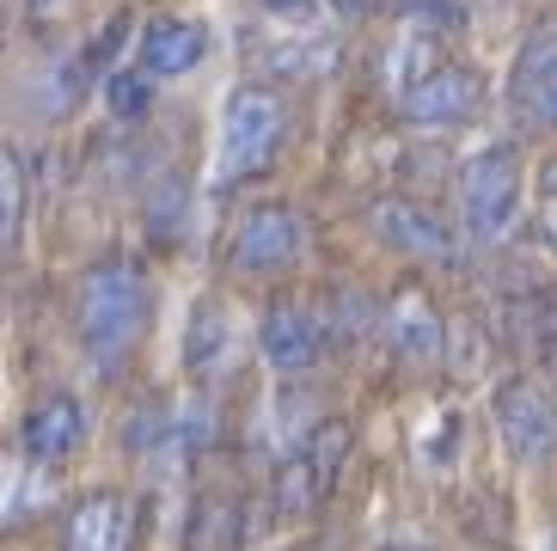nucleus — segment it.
<instances>
[{"instance_id": "22", "label": "nucleus", "mask_w": 557, "mask_h": 551, "mask_svg": "<svg viewBox=\"0 0 557 551\" xmlns=\"http://www.w3.org/2000/svg\"><path fill=\"white\" fill-rule=\"evenodd\" d=\"M263 13L288 19V25H312L319 19V0H263Z\"/></svg>"}, {"instance_id": "18", "label": "nucleus", "mask_w": 557, "mask_h": 551, "mask_svg": "<svg viewBox=\"0 0 557 551\" xmlns=\"http://www.w3.org/2000/svg\"><path fill=\"white\" fill-rule=\"evenodd\" d=\"M104 98H111V117H123V123H135V117H148V105H153V86L141 81V74H111V81H104Z\"/></svg>"}, {"instance_id": "14", "label": "nucleus", "mask_w": 557, "mask_h": 551, "mask_svg": "<svg viewBox=\"0 0 557 551\" xmlns=\"http://www.w3.org/2000/svg\"><path fill=\"white\" fill-rule=\"evenodd\" d=\"M221 350H227V313L214 307V301H202L190 313V331H184V356H190L197 374H214L221 368Z\"/></svg>"}, {"instance_id": "9", "label": "nucleus", "mask_w": 557, "mask_h": 551, "mask_svg": "<svg viewBox=\"0 0 557 551\" xmlns=\"http://www.w3.org/2000/svg\"><path fill=\"white\" fill-rule=\"evenodd\" d=\"M81 441H86V405L81 399L55 392V399L32 405V417H25V460L62 466L67 454H81Z\"/></svg>"}, {"instance_id": "6", "label": "nucleus", "mask_w": 557, "mask_h": 551, "mask_svg": "<svg viewBox=\"0 0 557 551\" xmlns=\"http://www.w3.org/2000/svg\"><path fill=\"white\" fill-rule=\"evenodd\" d=\"M374 233L393 245V252H405V258L454 264V233H447L429 209L405 203V196H386V203H374Z\"/></svg>"}, {"instance_id": "13", "label": "nucleus", "mask_w": 557, "mask_h": 551, "mask_svg": "<svg viewBox=\"0 0 557 551\" xmlns=\"http://www.w3.org/2000/svg\"><path fill=\"white\" fill-rule=\"evenodd\" d=\"M325 490H331V485L319 478V466H312L307 448H295V454L276 466V509H282V515H307V509L319 503Z\"/></svg>"}, {"instance_id": "8", "label": "nucleus", "mask_w": 557, "mask_h": 551, "mask_svg": "<svg viewBox=\"0 0 557 551\" xmlns=\"http://www.w3.org/2000/svg\"><path fill=\"white\" fill-rule=\"evenodd\" d=\"M398 98H405L410 123H466L484 105V81H478L472 68H435L429 81H417Z\"/></svg>"}, {"instance_id": "15", "label": "nucleus", "mask_w": 557, "mask_h": 551, "mask_svg": "<svg viewBox=\"0 0 557 551\" xmlns=\"http://www.w3.org/2000/svg\"><path fill=\"white\" fill-rule=\"evenodd\" d=\"M18 228H25V166L0 142V252L18 240Z\"/></svg>"}, {"instance_id": "12", "label": "nucleus", "mask_w": 557, "mask_h": 551, "mask_svg": "<svg viewBox=\"0 0 557 551\" xmlns=\"http://www.w3.org/2000/svg\"><path fill=\"white\" fill-rule=\"evenodd\" d=\"M209 49V32L197 19H153L141 32V68L148 74H190Z\"/></svg>"}, {"instance_id": "19", "label": "nucleus", "mask_w": 557, "mask_h": 551, "mask_svg": "<svg viewBox=\"0 0 557 551\" xmlns=\"http://www.w3.org/2000/svg\"><path fill=\"white\" fill-rule=\"evenodd\" d=\"M398 93H410V86L417 81H429V74H435V49H429V37L423 32H410L405 44H398Z\"/></svg>"}, {"instance_id": "25", "label": "nucleus", "mask_w": 557, "mask_h": 551, "mask_svg": "<svg viewBox=\"0 0 557 551\" xmlns=\"http://www.w3.org/2000/svg\"><path fill=\"white\" fill-rule=\"evenodd\" d=\"M32 7H55V0H32Z\"/></svg>"}, {"instance_id": "7", "label": "nucleus", "mask_w": 557, "mask_h": 551, "mask_svg": "<svg viewBox=\"0 0 557 551\" xmlns=\"http://www.w3.org/2000/svg\"><path fill=\"white\" fill-rule=\"evenodd\" d=\"M258 350H263V362H270L276 374H307L312 362H319V350H325V331H319V319H312L307 307L282 301V307L263 313Z\"/></svg>"}, {"instance_id": "2", "label": "nucleus", "mask_w": 557, "mask_h": 551, "mask_svg": "<svg viewBox=\"0 0 557 551\" xmlns=\"http://www.w3.org/2000/svg\"><path fill=\"white\" fill-rule=\"evenodd\" d=\"M282 130H288V111L270 86H239L227 98V117H221V179L239 184L251 172L276 160L282 147Z\"/></svg>"}, {"instance_id": "10", "label": "nucleus", "mask_w": 557, "mask_h": 551, "mask_svg": "<svg viewBox=\"0 0 557 551\" xmlns=\"http://www.w3.org/2000/svg\"><path fill=\"white\" fill-rule=\"evenodd\" d=\"M129 539H135L129 503L111 497V490H92V497L67 509V527H62L67 551H129Z\"/></svg>"}, {"instance_id": "16", "label": "nucleus", "mask_w": 557, "mask_h": 551, "mask_svg": "<svg viewBox=\"0 0 557 551\" xmlns=\"http://www.w3.org/2000/svg\"><path fill=\"white\" fill-rule=\"evenodd\" d=\"M300 448L312 454L319 478H325V485H337V472H344V460H349V423H312Z\"/></svg>"}, {"instance_id": "11", "label": "nucleus", "mask_w": 557, "mask_h": 551, "mask_svg": "<svg viewBox=\"0 0 557 551\" xmlns=\"http://www.w3.org/2000/svg\"><path fill=\"white\" fill-rule=\"evenodd\" d=\"M386 338H393V350L405 362H435L447 343V325H442V313L429 307L423 289H398L393 307H386Z\"/></svg>"}, {"instance_id": "24", "label": "nucleus", "mask_w": 557, "mask_h": 551, "mask_svg": "<svg viewBox=\"0 0 557 551\" xmlns=\"http://www.w3.org/2000/svg\"><path fill=\"white\" fill-rule=\"evenodd\" d=\"M337 7H344V13H356V0H337Z\"/></svg>"}, {"instance_id": "17", "label": "nucleus", "mask_w": 557, "mask_h": 551, "mask_svg": "<svg viewBox=\"0 0 557 551\" xmlns=\"http://www.w3.org/2000/svg\"><path fill=\"white\" fill-rule=\"evenodd\" d=\"M331 56H337L331 44L300 37V44H270V49H263V68H270V74H325Z\"/></svg>"}, {"instance_id": "4", "label": "nucleus", "mask_w": 557, "mask_h": 551, "mask_svg": "<svg viewBox=\"0 0 557 551\" xmlns=\"http://www.w3.org/2000/svg\"><path fill=\"white\" fill-rule=\"evenodd\" d=\"M515 203H521V160L515 147H484L459 166V215L478 240H503L515 228Z\"/></svg>"}, {"instance_id": "23", "label": "nucleus", "mask_w": 557, "mask_h": 551, "mask_svg": "<svg viewBox=\"0 0 557 551\" xmlns=\"http://www.w3.org/2000/svg\"><path fill=\"white\" fill-rule=\"evenodd\" d=\"M123 32H129V19H111V25H104V37L92 44V62H104V56H111V49L123 44Z\"/></svg>"}, {"instance_id": "20", "label": "nucleus", "mask_w": 557, "mask_h": 551, "mask_svg": "<svg viewBox=\"0 0 557 551\" xmlns=\"http://www.w3.org/2000/svg\"><path fill=\"white\" fill-rule=\"evenodd\" d=\"M540 228L557 245V160H545V172H540Z\"/></svg>"}, {"instance_id": "5", "label": "nucleus", "mask_w": 557, "mask_h": 551, "mask_svg": "<svg viewBox=\"0 0 557 551\" xmlns=\"http://www.w3.org/2000/svg\"><path fill=\"white\" fill-rule=\"evenodd\" d=\"M300 215L288 209V203H258V209H246V221L233 228V264L251 276L263 270H288V264L300 258Z\"/></svg>"}, {"instance_id": "3", "label": "nucleus", "mask_w": 557, "mask_h": 551, "mask_svg": "<svg viewBox=\"0 0 557 551\" xmlns=\"http://www.w3.org/2000/svg\"><path fill=\"white\" fill-rule=\"evenodd\" d=\"M491 423L515 466H545L557 454V405H552V392L540 380H527V374H508L503 387L491 392Z\"/></svg>"}, {"instance_id": "1", "label": "nucleus", "mask_w": 557, "mask_h": 551, "mask_svg": "<svg viewBox=\"0 0 557 551\" xmlns=\"http://www.w3.org/2000/svg\"><path fill=\"white\" fill-rule=\"evenodd\" d=\"M153 319V294H148V276L135 270L129 258H111V264H92L81 282V338L99 362H123L141 343Z\"/></svg>"}, {"instance_id": "21", "label": "nucleus", "mask_w": 557, "mask_h": 551, "mask_svg": "<svg viewBox=\"0 0 557 551\" xmlns=\"http://www.w3.org/2000/svg\"><path fill=\"white\" fill-rule=\"evenodd\" d=\"M172 221H178V184H165L160 196H153V233H160V240H172Z\"/></svg>"}]
</instances>
